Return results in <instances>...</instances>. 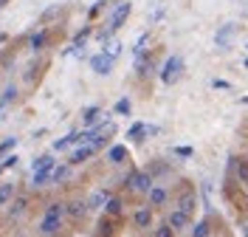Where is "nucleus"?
Instances as JSON below:
<instances>
[{
  "mask_svg": "<svg viewBox=\"0 0 248 237\" xmlns=\"http://www.w3.org/2000/svg\"><path fill=\"white\" fill-rule=\"evenodd\" d=\"M48 181H51V173H48V170H43V173H34V175H31V187H46Z\"/></svg>",
  "mask_w": 248,
  "mask_h": 237,
  "instance_id": "obj_31",
  "label": "nucleus"
},
{
  "mask_svg": "<svg viewBox=\"0 0 248 237\" xmlns=\"http://www.w3.org/2000/svg\"><path fill=\"white\" fill-rule=\"evenodd\" d=\"M15 144H17V139H6V142L0 144V156H6V153H9V150L15 147Z\"/></svg>",
  "mask_w": 248,
  "mask_h": 237,
  "instance_id": "obj_38",
  "label": "nucleus"
},
{
  "mask_svg": "<svg viewBox=\"0 0 248 237\" xmlns=\"http://www.w3.org/2000/svg\"><path fill=\"white\" fill-rule=\"evenodd\" d=\"M243 65H246V68H248V57H246V60H243Z\"/></svg>",
  "mask_w": 248,
  "mask_h": 237,
  "instance_id": "obj_41",
  "label": "nucleus"
},
{
  "mask_svg": "<svg viewBox=\"0 0 248 237\" xmlns=\"http://www.w3.org/2000/svg\"><path fill=\"white\" fill-rule=\"evenodd\" d=\"M130 12H133V3H119V9H116V12H113V17H110L108 29H105V32H99V40H102V43H110V37L119 32L124 23H127Z\"/></svg>",
  "mask_w": 248,
  "mask_h": 237,
  "instance_id": "obj_3",
  "label": "nucleus"
},
{
  "mask_svg": "<svg viewBox=\"0 0 248 237\" xmlns=\"http://www.w3.org/2000/svg\"><path fill=\"white\" fill-rule=\"evenodd\" d=\"M110 198H113V192H110V190H99V192H93L91 198H88V206H91V209H102V212H105V206H108Z\"/></svg>",
  "mask_w": 248,
  "mask_h": 237,
  "instance_id": "obj_18",
  "label": "nucleus"
},
{
  "mask_svg": "<svg viewBox=\"0 0 248 237\" xmlns=\"http://www.w3.org/2000/svg\"><path fill=\"white\" fill-rule=\"evenodd\" d=\"M91 34H93V26H85V29L74 37V43H71V48H68L65 54H74V51H79V48H85V40H88Z\"/></svg>",
  "mask_w": 248,
  "mask_h": 237,
  "instance_id": "obj_22",
  "label": "nucleus"
},
{
  "mask_svg": "<svg viewBox=\"0 0 248 237\" xmlns=\"http://www.w3.org/2000/svg\"><path fill=\"white\" fill-rule=\"evenodd\" d=\"M189 237H215V218L206 215L198 223H192L189 226Z\"/></svg>",
  "mask_w": 248,
  "mask_h": 237,
  "instance_id": "obj_10",
  "label": "nucleus"
},
{
  "mask_svg": "<svg viewBox=\"0 0 248 237\" xmlns=\"http://www.w3.org/2000/svg\"><path fill=\"white\" fill-rule=\"evenodd\" d=\"M153 226H155V212L147 204L139 206V209L133 212V229H136V232H153Z\"/></svg>",
  "mask_w": 248,
  "mask_h": 237,
  "instance_id": "obj_6",
  "label": "nucleus"
},
{
  "mask_svg": "<svg viewBox=\"0 0 248 237\" xmlns=\"http://www.w3.org/2000/svg\"><path fill=\"white\" fill-rule=\"evenodd\" d=\"M172 153H175L178 158H192V156H195V150H192V147H175Z\"/></svg>",
  "mask_w": 248,
  "mask_h": 237,
  "instance_id": "obj_36",
  "label": "nucleus"
},
{
  "mask_svg": "<svg viewBox=\"0 0 248 237\" xmlns=\"http://www.w3.org/2000/svg\"><path fill=\"white\" fill-rule=\"evenodd\" d=\"M113 65H116V60L110 54H105V51L91 57V68H93V74H99V77H108L110 71H113Z\"/></svg>",
  "mask_w": 248,
  "mask_h": 237,
  "instance_id": "obj_11",
  "label": "nucleus"
},
{
  "mask_svg": "<svg viewBox=\"0 0 248 237\" xmlns=\"http://www.w3.org/2000/svg\"><path fill=\"white\" fill-rule=\"evenodd\" d=\"M136 71H139V77H147V74H153V71H155L153 60H147L144 54H139V57H136Z\"/></svg>",
  "mask_w": 248,
  "mask_h": 237,
  "instance_id": "obj_26",
  "label": "nucleus"
},
{
  "mask_svg": "<svg viewBox=\"0 0 248 237\" xmlns=\"http://www.w3.org/2000/svg\"><path fill=\"white\" fill-rule=\"evenodd\" d=\"M93 156H96V150H93L91 144H82L79 150H74V153H71V158H68V164H71V167H79V164L91 161Z\"/></svg>",
  "mask_w": 248,
  "mask_h": 237,
  "instance_id": "obj_14",
  "label": "nucleus"
},
{
  "mask_svg": "<svg viewBox=\"0 0 248 237\" xmlns=\"http://www.w3.org/2000/svg\"><path fill=\"white\" fill-rule=\"evenodd\" d=\"M102 119H105V113H102V108H96V105H91V108L82 111V125L88 127V130H91L93 122H102Z\"/></svg>",
  "mask_w": 248,
  "mask_h": 237,
  "instance_id": "obj_20",
  "label": "nucleus"
},
{
  "mask_svg": "<svg viewBox=\"0 0 248 237\" xmlns=\"http://www.w3.org/2000/svg\"><path fill=\"white\" fill-rule=\"evenodd\" d=\"M234 32H237V26H234V23H226V26H223V29H220V32L215 34L217 48H229V43H232Z\"/></svg>",
  "mask_w": 248,
  "mask_h": 237,
  "instance_id": "obj_16",
  "label": "nucleus"
},
{
  "mask_svg": "<svg viewBox=\"0 0 248 237\" xmlns=\"http://www.w3.org/2000/svg\"><path fill=\"white\" fill-rule=\"evenodd\" d=\"M15 96H17V88H15V85H9V88L3 91V99H0V105H6V102H12Z\"/></svg>",
  "mask_w": 248,
  "mask_h": 237,
  "instance_id": "obj_35",
  "label": "nucleus"
},
{
  "mask_svg": "<svg viewBox=\"0 0 248 237\" xmlns=\"http://www.w3.org/2000/svg\"><path fill=\"white\" fill-rule=\"evenodd\" d=\"M181 74H184V57L181 54H172L170 60L164 63V68H161V82L164 85H175L181 79Z\"/></svg>",
  "mask_w": 248,
  "mask_h": 237,
  "instance_id": "obj_5",
  "label": "nucleus"
},
{
  "mask_svg": "<svg viewBox=\"0 0 248 237\" xmlns=\"http://www.w3.org/2000/svg\"><path fill=\"white\" fill-rule=\"evenodd\" d=\"M170 198L172 192L164 187V184H155L153 190H150V195H147V206L153 209V212H158V209H167L170 206Z\"/></svg>",
  "mask_w": 248,
  "mask_h": 237,
  "instance_id": "obj_7",
  "label": "nucleus"
},
{
  "mask_svg": "<svg viewBox=\"0 0 248 237\" xmlns=\"http://www.w3.org/2000/svg\"><path fill=\"white\" fill-rule=\"evenodd\" d=\"M105 215L113 218V221H119V218H122V215H124V198H122V195H113V198H110L108 206H105Z\"/></svg>",
  "mask_w": 248,
  "mask_h": 237,
  "instance_id": "obj_15",
  "label": "nucleus"
},
{
  "mask_svg": "<svg viewBox=\"0 0 248 237\" xmlns=\"http://www.w3.org/2000/svg\"><path fill=\"white\" fill-rule=\"evenodd\" d=\"M71 144H79V130H74V133H68L65 139H57L51 150H54V153H60V150H68Z\"/></svg>",
  "mask_w": 248,
  "mask_h": 237,
  "instance_id": "obj_23",
  "label": "nucleus"
},
{
  "mask_svg": "<svg viewBox=\"0 0 248 237\" xmlns=\"http://www.w3.org/2000/svg\"><path fill=\"white\" fill-rule=\"evenodd\" d=\"M113 113H116V116H130V113H133V102H130V99H119L116 108H113Z\"/></svg>",
  "mask_w": 248,
  "mask_h": 237,
  "instance_id": "obj_28",
  "label": "nucleus"
},
{
  "mask_svg": "<svg viewBox=\"0 0 248 237\" xmlns=\"http://www.w3.org/2000/svg\"><path fill=\"white\" fill-rule=\"evenodd\" d=\"M147 173L153 175V178H158V175H167V173H170V164H150V167H147Z\"/></svg>",
  "mask_w": 248,
  "mask_h": 237,
  "instance_id": "obj_32",
  "label": "nucleus"
},
{
  "mask_svg": "<svg viewBox=\"0 0 248 237\" xmlns=\"http://www.w3.org/2000/svg\"><path fill=\"white\" fill-rule=\"evenodd\" d=\"M212 88H215V91H232V82H226V79H212Z\"/></svg>",
  "mask_w": 248,
  "mask_h": 237,
  "instance_id": "obj_37",
  "label": "nucleus"
},
{
  "mask_svg": "<svg viewBox=\"0 0 248 237\" xmlns=\"http://www.w3.org/2000/svg\"><path fill=\"white\" fill-rule=\"evenodd\" d=\"M229 178H234L248 195V156H232L229 158Z\"/></svg>",
  "mask_w": 248,
  "mask_h": 237,
  "instance_id": "obj_4",
  "label": "nucleus"
},
{
  "mask_svg": "<svg viewBox=\"0 0 248 237\" xmlns=\"http://www.w3.org/2000/svg\"><path fill=\"white\" fill-rule=\"evenodd\" d=\"M15 198H17L15 184H12V181H0V209H3V206H9Z\"/></svg>",
  "mask_w": 248,
  "mask_h": 237,
  "instance_id": "obj_19",
  "label": "nucleus"
},
{
  "mask_svg": "<svg viewBox=\"0 0 248 237\" xmlns=\"http://www.w3.org/2000/svg\"><path fill=\"white\" fill-rule=\"evenodd\" d=\"M116 235V221L108 218V215H102L99 223H96V237H113Z\"/></svg>",
  "mask_w": 248,
  "mask_h": 237,
  "instance_id": "obj_17",
  "label": "nucleus"
},
{
  "mask_svg": "<svg viewBox=\"0 0 248 237\" xmlns=\"http://www.w3.org/2000/svg\"><path fill=\"white\" fill-rule=\"evenodd\" d=\"M68 175H71V164H62V167H57V170L51 173V181H54V184H60V181L68 178Z\"/></svg>",
  "mask_w": 248,
  "mask_h": 237,
  "instance_id": "obj_29",
  "label": "nucleus"
},
{
  "mask_svg": "<svg viewBox=\"0 0 248 237\" xmlns=\"http://www.w3.org/2000/svg\"><path fill=\"white\" fill-rule=\"evenodd\" d=\"M124 158L130 161V153H127V147H124V144H116V147H110V150H108V161H113V164H122Z\"/></svg>",
  "mask_w": 248,
  "mask_h": 237,
  "instance_id": "obj_24",
  "label": "nucleus"
},
{
  "mask_svg": "<svg viewBox=\"0 0 248 237\" xmlns=\"http://www.w3.org/2000/svg\"><path fill=\"white\" fill-rule=\"evenodd\" d=\"M147 40H150V32H144L139 37V43H136V48H133V51H136V57H139V54H144V46H147Z\"/></svg>",
  "mask_w": 248,
  "mask_h": 237,
  "instance_id": "obj_34",
  "label": "nucleus"
},
{
  "mask_svg": "<svg viewBox=\"0 0 248 237\" xmlns=\"http://www.w3.org/2000/svg\"><path fill=\"white\" fill-rule=\"evenodd\" d=\"M164 221L170 223L178 235H181V232H189V226H192V218H189L186 212H181V209H175V206L167 209V218H164Z\"/></svg>",
  "mask_w": 248,
  "mask_h": 237,
  "instance_id": "obj_8",
  "label": "nucleus"
},
{
  "mask_svg": "<svg viewBox=\"0 0 248 237\" xmlns=\"http://www.w3.org/2000/svg\"><path fill=\"white\" fill-rule=\"evenodd\" d=\"M46 215H54V218H65V204H60V201H51V204L46 206Z\"/></svg>",
  "mask_w": 248,
  "mask_h": 237,
  "instance_id": "obj_30",
  "label": "nucleus"
},
{
  "mask_svg": "<svg viewBox=\"0 0 248 237\" xmlns=\"http://www.w3.org/2000/svg\"><path fill=\"white\" fill-rule=\"evenodd\" d=\"M29 206H31V195H17L15 201L9 204V218H12V221L23 218V215L29 212Z\"/></svg>",
  "mask_w": 248,
  "mask_h": 237,
  "instance_id": "obj_13",
  "label": "nucleus"
},
{
  "mask_svg": "<svg viewBox=\"0 0 248 237\" xmlns=\"http://www.w3.org/2000/svg\"><path fill=\"white\" fill-rule=\"evenodd\" d=\"M91 212V206H88V201L85 198H74V201H68L65 204V215L71 218V221H85V215Z\"/></svg>",
  "mask_w": 248,
  "mask_h": 237,
  "instance_id": "obj_9",
  "label": "nucleus"
},
{
  "mask_svg": "<svg viewBox=\"0 0 248 237\" xmlns=\"http://www.w3.org/2000/svg\"><path fill=\"white\" fill-rule=\"evenodd\" d=\"M17 161H20V158H17V156H6V158H3V161H0V164H3L6 170H12V167H17Z\"/></svg>",
  "mask_w": 248,
  "mask_h": 237,
  "instance_id": "obj_39",
  "label": "nucleus"
},
{
  "mask_svg": "<svg viewBox=\"0 0 248 237\" xmlns=\"http://www.w3.org/2000/svg\"><path fill=\"white\" fill-rule=\"evenodd\" d=\"M172 206L181 209V212H186L189 218L195 215V209H198V190L192 187V181H181V187H178V192H175Z\"/></svg>",
  "mask_w": 248,
  "mask_h": 237,
  "instance_id": "obj_2",
  "label": "nucleus"
},
{
  "mask_svg": "<svg viewBox=\"0 0 248 237\" xmlns=\"http://www.w3.org/2000/svg\"><path fill=\"white\" fill-rule=\"evenodd\" d=\"M144 136H147V125L144 122H136V125L127 130V139L130 142H144Z\"/></svg>",
  "mask_w": 248,
  "mask_h": 237,
  "instance_id": "obj_27",
  "label": "nucleus"
},
{
  "mask_svg": "<svg viewBox=\"0 0 248 237\" xmlns=\"http://www.w3.org/2000/svg\"><path fill=\"white\" fill-rule=\"evenodd\" d=\"M240 235L248 237V221H246V218H243V223H240Z\"/></svg>",
  "mask_w": 248,
  "mask_h": 237,
  "instance_id": "obj_40",
  "label": "nucleus"
},
{
  "mask_svg": "<svg viewBox=\"0 0 248 237\" xmlns=\"http://www.w3.org/2000/svg\"><path fill=\"white\" fill-rule=\"evenodd\" d=\"M62 229V218H54V215H43V221H40V226H37V232L43 237H54L60 235Z\"/></svg>",
  "mask_w": 248,
  "mask_h": 237,
  "instance_id": "obj_12",
  "label": "nucleus"
},
{
  "mask_svg": "<svg viewBox=\"0 0 248 237\" xmlns=\"http://www.w3.org/2000/svg\"><path fill=\"white\" fill-rule=\"evenodd\" d=\"M124 192H136V195H150V190L155 187V178L147 170H130V173L124 175Z\"/></svg>",
  "mask_w": 248,
  "mask_h": 237,
  "instance_id": "obj_1",
  "label": "nucleus"
},
{
  "mask_svg": "<svg viewBox=\"0 0 248 237\" xmlns=\"http://www.w3.org/2000/svg\"><path fill=\"white\" fill-rule=\"evenodd\" d=\"M48 46V32H37V34H31V40H29V48L34 51V54H40V51H46Z\"/></svg>",
  "mask_w": 248,
  "mask_h": 237,
  "instance_id": "obj_21",
  "label": "nucleus"
},
{
  "mask_svg": "<svg viewBox=\"0 0 248 237\" xmlns=\"http://www.w3.org/2000/svg\"><path fill=\"white\" fill-rule=\"evenodd\" d=\"M150 237H178V232H175L167 221H161V223H155V226H153Z\"/></svg>",
  "mask_w": 248,
  "mask_h": 237,
  "instance_id": "obj_25",
  "label": "nucleus"
},
{
  "mask_svg": "<svg viewBox=\"0 0 248 237\" xmlns=\"http://www.w3.org/2000/svg\"><path fill=\"white\" fill-rule=\"evenodd\" d=\"M122 43H119V40H116V43H110L108 48H105V54H110V57H113V60H116V57H119V54H122Z\"/></svg>",
  "mask_w": 248,
  "mask_h": 237,
  "instance_id": "obj_33",
  "label": "nucleus"
}]
</instances>
